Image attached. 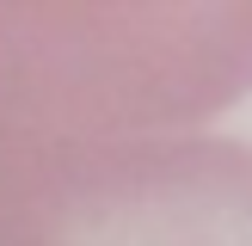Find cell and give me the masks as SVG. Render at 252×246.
<instances>
[{"label": "cell", "instance_id": "cell-1", "mask_svg": "<svg viewBox=\"0 0 252 246\" xmlns=\"http://www.w3.org/2000/svg\"><path fill=\"white\" fill-rule=\"evenodd\" d=\"M246 92L252 6H0V117L129 135Z\"/></svg>", "mask_w": 252, "mask_h": 246}, {"label": "cell", "instance_id": "cell-2", "mask_svg": "<svg viewBox=\"0 0 252 246\" xmlns=\"http://www.w3.org/2000/svg\"><path fill=\"white\" fill-rule=\"evenodd\" d=\"M0 246H252V148L0 117Z\"/></svg>", "mask_w": 252, "mask_h": 246}]
</instances>
